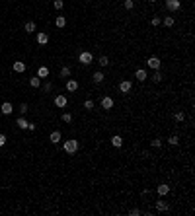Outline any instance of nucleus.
Listing matches in <instances>:
<instances>
[{
  "mask_svg": "<svg viewBox=\"0 0 195 216\" xmlns=\"http://www.w3.org/2000/svg\"><path fill=\"white\" fill-rule=\"evenodd\" d=\"M20 113H22V115L27 113V105H26V103H22V105H20Z\"/></svg>",
  "mask_w": 195,
  "mask_h": 216,
  "instance_id": "nucleus-35",
  "label": "nucleus"
},
{
  "mask_svg": "<svg viewBox=\"0 0 195 216\" xmlns=\"http://www.w3.org/2000/svg\"><path fill=\"white\" fill-rule=\"evenodd\" d=\"M129 214H133V216H139V214H140V210H139V208H131V210H129Z\"/></svg>",
  "mask_w": 195,
  "mask_h": 216,
  "instance_id": "nucleus-36",
  "label": "nucleus"
},
{
  "mask_svg": "<svg viewBox=\"0 0 195 216\" xmlns=\"http://www.w3.org/2000/svg\"><path fill=\"white\" fill-rule=\"evenodd\" d=\"M0 105H2V101H0Z\"/></svg>",
  "mask_w": 195,
  "mask_h": 216,
  "instance_id": "nucleus-40",
  "label": "nucleus"
},
{
  "mask_svg": "<svg viewBox=\"0 0 195 216\" xmlns=\"http://www.w3.org/2000/svg\"><path fill=\"white\" fill-rule=\"evenodd\" d=\"M152 146H154V148H160V146H162V140H160V138H154V140H152Z\"/></svg>",
  "mask_w": 195,
  "mask_h": 216,
  "instance_id": "nucleus-34",
  "label": "nucleus"
},
{
  "mask_svg": "<svg viewBox=\"0 0 195 216\" xmlns=\"http://www.w3.org/2000/svg\"><path fill=\"white\" fill-rule=\"evenodd\" d=\"M146 64H148V68L158 70V68H160V59H158V57H150V59L146 60Z\"/></svg>",
  "mask_w": 195,
  "mask_h": 216,
  "instance_id": "nucleus-5",
  "label": "nucleus"
},
{
  "mask_svg": "<svg viewBox=\"0 0 195 216\" xmlns=\"http://www.w3.org/2000/svg\"><path fill=\"white\" fill-rule=\"evenodd\" d=\"M78 60H80V64H92L94 57H92V53H90V51H82L80 57H78Z\"/></svg>",
  "mask_w": 195,
  "mask_h": 216,
  "instance_id": "nucleus-2",
  "label": "nucleus"
},
{
  "mask_svg": "<svg viewBox=\"0 0 195 216\" xmlns=\"http://www.w3.org/2000/svg\"><path fill=\"white\" fill-rule=\"evenodd\" d=\"M90 2H92V0H90Z\"/></svg>",
  "mask_w": 195,
  "mask_h": 216,
  "instance_id": "nucleus-41",
  "label": "nucleus"
},
{
  "mask_svg": "<svg viewBox=\"0 0 195 216\" xmlns=\"http://www.w3.org/2000/svg\"><path fill=\"white\" fill-rule=\"evenodd\" d=\"M168 142L172 144V146H176V144H180V138H178V136L174 134V136H170V138H168Z\"/></svg>",
  "mask_w": 195,
  "mask_h": 216,
  "instance_id": "nucleus-30",
  "label": "nucleus"
},
{
  "mask_svg": "<svg viewBox=\"0 0 195 216\" xmlns=\"http://www.w3.org/2000/svg\"><path fill=\"white\" fill-rule=\"evenodd\" d=\"M66 103H68V99H66V95H63V94L55 95V105L59 107V109H63V107H66Z\"/></svg>",
  "mask_w": 195,
  "mask_h": 216,
  "instance_id": "nucleus-4",
  "label": "nucleus"
},
{
  "mask_svg": "<svg viewBox=\"0 0 195 216\" xmlns=\"http://www.w3.org/2000/svg\"><path fill=\"white\" fill-rule=\"evenodd\" d=\"M26 31H27V33H33V31H35V23H33V22H27V23H26Z\"/></svg>",
  "mask_w": 195,
  "mask_h": 216,
  "instance_id": "nucleus-28",
  "label": "nucleus"
},
{
  "mask_svg": "<svg viewBox=\"0 0 195 216\" xmlns=\"http://www.w3.org/2000/svg\"><path fill=\"white\" fill-rule=\"evenodd\" d=\"M174 119H176L178 123H181V121H184V119H185V113H184V111H178V113L174 115Z\"/></svg>",
  "mask_w": 195,
  "mask_h": 216,
  "instance_id": "nucleus-25",
  "label": "nucleus"
},
{
  "mask_svg": "<svg viewBox=\"0 0 195 216\" xmlns=\"http://www.w3.org/2000/svg\"><path fill=\"white\" fill-rule=\"evenodd\" d=\"M98 64L103 68V66H107V64H109V59H107L105 55H103V57H99V59H98Z\"/></svg>",
  "mask_w": 195,
  "mask_h": 216,
  "instance_id": "nucleus-23",
  "label": "nucleus"
},
{
  "mask_svg": "<svg viewBox=\"0 0 195 216\" xmlns=\"http://www.w3.org/2000/svg\"><path fill=\"white\" fill-rule=\"evenodd\" d=\"M4 144H6V136L0 132V146H4Z\"/></svg>",
  "mask_w": 195,
  "mask_h": 216,
  "instance_id": "nucleus-37",
  "label": "nucleus"
},
{
  "mask_svg": "<svg viewBox=\"0 0 195 216\" xmlns=\"http://www.w3.org/2000/svg\"><path fill=\"white\" fill-rule=\"evenodd\" d=\"M16 125H18L20 128H24V131H26V128H27V125H30V123H27V119H26V117L22 115V117H20L18 121H16Z\"/></svg>",
  "mask_w": 195,
  "mask_h": 216,
  "instance_id": "nucleus-19",
  "label": "nucleus"
},
{
  "mask_svg": "<svg viewBox=\"0 0 195 216\" xmlns=\"http://www.w3.org/2000/svg\"><path fill=\"white\" fill-rule=\"evenodd\" d=\"M162 23H164L166 27H172L174 26V18H172V16H166V18L162 20Z\"/></svg>",
  "mask_w": 195,
  "mask_h": 216,
  "instance_id": "nucleus-22",
  "label": "nucleus"
},
{
  "mask_svg": "<svg viewBox=\"0 0 195 216\" xmlns=\"http://www.w3.org/2000/svg\"><path fill=\"white\" fill-rule=\"evenodd\" d=\"M61 78H70V68L68 66H63V68H61Z\"/></svg>",
  "mask_w": 195,
  "mask_h": 216,
  "instance_id": "nucleus-24",
  "label": "nucleus"
},
{
  "mask_svg": "<svg viewBox=\"0 0 195 216\" xmlns=\"http://www.w3.org/2000/svg\"><path fill=\"white\" fill-rule=\"evenodd\" d=\"M103 78H105V76H103V72H102V70H98V72H94L92 80L96 82V84H102V82H103Z\"/></svg>",
  "mask_w": 195,
  "mask_h": 216,
  "instance_id": "nucleus-14",
  "label": "nucleus"
},
{
  "mask_svg": "<svg viewBox=\"0 0 195 216\" xmlns=\"http://www.w3.org/2000/svg\"><path fill=\"white\" fill-rule=\"evenodd\" d=\"M152 82H156V84H158V82H162V74H160L158 70H156V72H154V76H152Z\"/></svg>",
  "mask_w": 195,
  "mask_h": 216,
  "instance_id": "nucleus-29",
  "label": "nucleus"
},
{
  "mask_svg": "<svg viewBox=\"0 0 195 216\" xmlns=\"http://www.w3.org/2000/svg\"><path fill=\"white\" fill-rule=\"evenodd\" d=\"M55 26L59 27V29H61V27H64V26H66V18H64V16H57V20H55Z\"/></svg>",
  "mask_w": 195,
  "mask_h": 216,
  "instance_id": "nucleus-18",
  "label": "nucleus"
},
{
  "mask_svg": "<svg viewBox=\"0 0 195 216\" xmlns=\"http://www.w3.org/2000/svg\"><path fill=\"white\" fill-rule=\"evenodd\" d=\"M131 88H133V82L131 80H123L121 84H119V92H123V94L131 92Z\"/></svg>",
  "mask_w": 195,
  "mask_h": 216,
  "instance_id": "nucleus-7",
  "label": "nucleus"
},
{
  "mask_svg": "<svg viewBox=\"0 0 195 216\" xmlns=\"http://www.w3.org/2000/svg\"><path fill=\"white\" fill-rule=\"evenodd\" d=\"M47 41H49V35L45 31H39L37 33V43L39 45H47Z\"/></svg>",
  "mask_w": 195,
  "mask_h": 216,
  "instance_id": "nucleus-10",
  "label": "nucleus"
},
{
  "mask_svg": "<svg viewBox=\"0 0 195 216\" xmlns=\"http://www.w3.org/2000/svg\"><path fill=\"white\" fill-rule=\"evenodd\" d=\"M76 90H78V82L74 78H68L66 80V92H76Z\"/></svg>",
  "mask_w": 195,
  "mask_h": 216,
  "instance_id": "nucleus-8",
  "label": "nucleus"
},
{
  "mask_svg": "<svg viewBox=\"0 0 195 216\" xmlns=\"http://www.w3.org/2000/svg\"><path fill=\"white\" fill-rule=\"evenodd\" d=\"M63 121H64V123H72V115H70V113H64V115H63Z\"/></svg>",
  "mask_w": 195,
  "mask_h": 216,
  "instance_id": "nucleus-33",
  "label": "nucleus"
},
{
  "mask_svg": "<svg viewBox=\"0 0 195 216\" xmlns=\"http://www.w3.org/2000/svg\"><path fill=\"white\" fill-rule=\"evenodd\" d=\"M0 111H2L4 115H10L12 113V103H2V105H0Z\"/></svg>",
  "mask_w": 195,
  "mask_h": 216,
  "instance_id": "nucleus-20",
  "label": "nucleus"
},
{
  "mask_svg": "<svg viewBox=\"0 0 195 216\" xmlns=\"http://www.w3.org/2000/svg\"><path fill=\"white\" fill-rule=\"evenodd\" d=\"M150 23H152V26H154V27H158V26H160V23H162V20H160V18H158V16H152V20H150Z\"/></svg>",
  "mask_w": 195,
  "mask_h": 216,
  "instance_id": "nucleus-27",
  "label": "nucleus"
},
{
  "mask_svg": "<svg viewBox=\"0 0 195 216\" xmlns=\"http://www.w3.org/2000/svg\"><path fill=\"white\" fill-rule=\"evenodd\" d=\"M49 140H51L53 144H59V140H61V132H59V131H53V132H51V136H49Z\"/></svg>",
  "mask_w": 195,
  "mask_h": 216,
  "instance_id": "nucleus-17",
  "label": "nucleus"
},
{
  "mask_svg": "<svg viewBox=\"0 0 195 216\" xmlns=\"http://www.w3.org/2000/svg\"><path fill=\"white\" fill-rule=\"evenodd\" d=\"M123 6H125V10H133V8H135V0H125Z\"/></svg>",
  "mask_w": 195,
  "mask_h": 216,
  "instance_id": "nucleus-26",
  "label": "nucleus"
},
{
  "mask_svg": "<svg viewBox=\"0 0 195 216\" xmlns=\"http://www.w3.org/2000/svg\"><path fill=\"white\" fill-rule=\"evenodd\" d=\"M30 86H31V88H39V86H41V78L39 76H33L31 80H30Z\"/></svg>",
  "mask_w": 195,
  "mask_h": 216,
  "instance_id": "nucleus-21",
  "label": "nucleus"
},
{
  "mask_svg": "<svg viewBox=\"0 0 195 216\" xmlns=\"http://www.w3.org/2000/svg\"><path fill=\"white\" fill-rule=\"evenodd\" d=\"M37 76L39 78H47L49 76V68L47 66H39V68H37Z\"/></svg>",
  "mask_w": 195,
  "mask_h": 216,
  "instance_id": "nucleus-15",
  "label": "nucleus"
},
{
  "mask_svg": "<svg viewBox=\"0 0 195 216\" xmlns=\"http://www.w3.org/2000/svg\"><path fill=\"white\" fill-rule=\"evenodd\" d=\"M156 193H158V195H162V197H164V195H168V193H170V187L166 185V183H162V185H158Z\"/></svg>",
  "mask_w": 195,
  "mask_h": 216,
  "instance_id": "nucleus-16",
  "label": "nucleus"
},
{
  "mask_svg": "<svg viewBox=\"0 0 195 216\" xmlns=\"http://www.w3.org/2000/svg\"><path fill=\"white\" fill-rule=\"evenodd\" d=\"M99 105H102V109L109 111L111 107H113V99H111V97H102V101H99Z\"/></svg>",
  "mask_w": 195,
  "mask_h": 216,
  "instance_id": "nucleus-6",
  "label": "nucleus"
},
{
  "mask_svg": "<svg viewBox=\"0 0 195 216\" xmlns=\"http://www.w3.org/2000/svg\"><path fill=\"white\" fill-rule=\"evenodd\" d=\"M12 68H14V72H24V70H26V62L16 60L14 64H12Z\"/></svg>",
  "mask_w": 195,
  "mask_h": 216,
  "instance_id": "nucleus-11",
  "label": "nucleus"
},
{
  "mask_svg": "<svg viewBox=\"0 0 195 216\" xmlns=\"http://www.w3.org/2000/svg\"><path fill=\"white\" fill-rule=\"evenodd\" d=\"M53 6H55L57 10H61V8L64 6V2H63V0H53Z\"/></svg>",
  "mask_w": 195,
  "mask_h": 216,
  "instance_id": "nucleus-31",
  "label": "nucleus"
},
{
  "mask_svg": "<svg viewBox=\"0 0 195 216\" xmlns=\"http://www.w3.org/2000/svg\"><path fill=\"white\" fill-rule=\"evenodd\" d=\"M78 150V140H66V142H64V152H66V154H74V152H76Z\"/></svg>",
  "mask_w": 195,
  "mask_h": 216,
  "instance_id": "nucleus-1",
  "label": "nucleus"
},
{
  "mask_svg": "<svg viewBox=\"0 0 195 216\" xmlns=\"http://www.w3.org/2000/svg\"><path fill=\"white\" fill-rule=\"evenodd\" d=\"M111 144H113L115 148H121L123 146V138L119 134H115V136H111Z\"/></svg>",
  "mask_w": 195,
  "mask_h": 216,
  "instance_id": "nucleus-13",
  "label": "nucleus"
},
{
  "mask_svg": "<svg viewBox=\"0 0 195 216\" xmlns=\"http://www.w3.org/2000/svg\"><path fill=\"white\" fill-rule=\"evenodd\" d=\"M180 8H181V2H180V0H166V10L178 12Z\"/></svg>",
  "mask_w": 195,
  "mask_h": 216,
  "instance_id": "nucleus-3",
  "label": "nucleus"
},
{
  "mask_svg": "<svg viewBox=\"0 0 195 216\" xmlns=\"http://www.w3.org/2000/svg\"><path fill=\"white\" fill-rule=\"evenodd\" d=\"M51 90H53V86H51V84L47 82V84H45V92H51Z\"/></svg>",
  "mask_w": 195,
  "mask_h": 216,
  "instance_id": "nucleus-38",
  "label": "nucleus"
},
{
  "mask_svg": "<svg viewBox=\"0 0 195 216\" xmlns=\"http://www.w3.org/2000/svg\"><path fill=\"white\" fill-rule=\"evenodd\" d=\"M135 76H137V80H139V82H144V80H146V70H143V68H139V70H137V72H135Z\"/></svg>",
  "mask_w": 195,
  "mask_h": 216,
  "instance_id": "nucleus-12",
  "label": "nucleus"
},
{
  "mask_svg": "<svg viewBox=\"0 0 195 216\" xmlns=\"http://www.w3.org/2000/svg\"><path fill=\"white\" fill-rule=\"evenodd\" d=\"M154 205H156V210H158V212H166V210L170 208V205H168L166 201H162V199H160V201H156Z\"/></svg>",
  "mask_w": 195,
  "mask_h": 216,
  "instance_id": "nucleus-9",
  "label": "nucleus"
},
{
  "mask_svg": "<svg viewBox=\"0 0 195 216\" xmlns=\"http://www.w3.org/2000/svg\"><path fill=\"white\" fill-rule=\"evenodd\" d=\"M150 2H152V4H154V2H158V0H150Z\"/></svg>",
  "mask_w": 195,
  "mask_h": 216,
  "instance_id": "nucleus-39",
  "label": "nucleus"
},
{
  "mask_svg": "<svg viewBox=\"0 0 195 216\" xmlns=\"http://www.w3.org/2000/svg\"><path fill=\"white\" fill-rule=\"evenodd\" d=\"M84 109H94V101L92 99H86L84 101Z\"/></svg>",
  "mask_w": 195,
  "mask_h": 216,
  "instance_id": "nucleus-32",
  "label": "nucleus"
}]
</instances>
